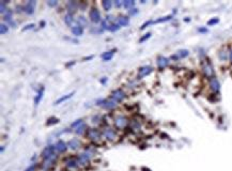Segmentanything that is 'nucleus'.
I'll return each mask as SVG.
<instances>
[{
	"label": "nucleus",
	"mask_w": 232,
	"mask_h": 171,
	"mask_svg": "<svg viewBox=\"0 0 232 171\" xmlns=\"http://www.w3.org/2000/svg\"><path fill=\"white\" fill-rule=\"evenodd\" d=\"M92 155H93V154L89 153V152H87V151H84V152H82V153L78 154V155H77V161H78V164H79V166L84 167V166H87V165H89V163H90V161H91Z\"/></svg>",
	"instance_id": "nucleus-1"
},
{
	"label": "nucleus",
	"mask_w": 232,
	"mask_h": 171,
	"mask_svg": "<svg viewBox=\"0 0 232 171\" xmlns=\"http://www.w3.org/2000/svg\"><path fill=\"white\" fill-rule=\"evenodd\" d=\"M57 158H58V155H57V153H56V154H54L53 156H50L49 158H47V159H43L42 168L44 169V171L50 170V168L54 167L55 164H56Z\"/></svg>",
	"instance_id": "nucleus-2"
},
{
	"label": "nucleus",
	"mask_w": 232,
	"mask_h": 171,
	"mask_svg": "<svg viewBox=\"0 0 232 171\" xmlns=\"http://www.w3.org/2000/svg\"><path fill=\"white\" fill-rule=\"evenodd\" d=\"M56 148L55 146L53 144H49V146H47L43 149L42 153H41V156H42L43 159H47V158H49L50 156H53L54 154H56Z\"/></svg>",
	"instance_id": "nucleus-3"
},
{
	"label": "nucleus",
	"mask_w": 232,
	"mask_h": 171,
	"mask_svg": "<svg viewBox=\"0 0 232 171\" xmlns=\"http://www.w3.org/2000/svg\"><path fill=\"white\" fill-rule=\"evenodd\" d=\"M202 72H203V75L207 78H213L214 77V69H213V65H212L210 62H205L203 63L202 65Z\"/></svg>",
	"instance_id": "nucleus-4"
},
{
	"label": "nucleus",
	"mask_w": 232,
	"mask_h": 171,
	"mask_svg": "<svg viewBox=\"0 0 232 171\" xmlns=\"http://www.w3.org/2000/svg\"><path fill=\"white\" fill-rule=\"evenodd\" d=\"M102 136L103 134L100 132L99 129L96 128L88 129V138L91 141H99V140H101V137Z\"/></svg>",
	"instance_id": "nucleus-5"
},
{
	"label": "nucleus",
	"mask_w": 232,
	"mask_h": 171,
	"mask_svg": "<svg viewBox=\"0 0 232 171\" xmlns=\"http://www.w3.org/2000/svg\"><path fill=\"white\" fill-rule=\"evenodd\" d=\"M103 137L105 138V139L109 140V141H113V140L117 138V133L116 130L113 128H110V127H107L103 130Z\"/></svg>",
	"instance_id": "nucleus-6"
},
{
	"label": "nucleus",
	"mask_w": 232,
	"mask_h": 171,
	"mask_svg": "<svg viewBox=\"0 0 232 171\" xmlns=\"http://www.w3.org/2000/svg\"><path fill=\"white\" fill-rule=\"evenodd\" d=\"M125 98V93H124L123 90H121V89H117L115 90L111 93V100L115 101L116 103H120V102H122Z\"/></svg>",
	"instance_id": "nucleus-7"
},
{
	"label": "nucleus",
	"mask_w": 232,
	"mask_h": 171,
	"mask_svg": "<svg viewBox=\"0 0 232 171\" xmlns=\"http://www.w3.org/2000/svg\"><path fill=\"white\" fill-rule=\"evenodd\" d=\"M127 123H128V121H127V119L124 115H118L115 119V125H116L117 128L119 129L124 128L127 125Z\"/></svg>",
	"instance_id": "nucleus-8"
},
{
	"label": "nucleus",
	"mask_w": 232,
	"mask_h": 171,
	"mask_svg": "<svg viewBox=\"0 0 232 171\" xmlns=\"http://www.w3.org/2000/svg\"><path fill=\"white\" fill-rule=\"evenodd\" d=\"M55 148H56V152L58 154H63L67 152V150L69 149L67 147V143H65L63 140H58L55 144Z\"/></svg>",
	"instance_id": "nucleus-9"
},
{
	"label": "nucleus",
	"mask_w": 232,
	"mask_h": 171,
	"mask_svg": "<svg viewBox=\"0 0 232 171\" xmlns=\"http://www.w3.org/2000/svg\"><path fill=\"white\" fill-rule=\"evenodd\" d=\"M89 16H90L91 21H93V23H95V24H97V23L101 21V14H100V11L97 10V9H95V8L91 9L90 13H89Z\"/></svg>",
	"instance_id": "nucleus-10"
},
{
	"label": "nucleus",
	"mask_w": 232,
	"mask_h": 171,
	"mask_svg": "<svg viewBox=\"0 0 232 171\" xmlns=\"http://www.w3.org/2000/svg\"><path fill=\"white\" fill-rule=\"evenodd\" d=\"M67 147H69V149L72 151H77L78 149H80V147H81L80 140L77 139V138H73V139H71L70 141L67 142Z\"/></svg>",
	"instance_id": "nucleus-11"
},
{
	"label": "nucleus",
	"mask_w": 232,
	"mask_h": 171,
	"mask_svg": "<svg viewBox=\"0 0 232 171\" xmlns=\"http://www.w3.org/2000/svg\"><path fill=\"white\" fill-rule=\"evenodd\" d=\"M65 167L67 169H77L78 167H80L79 164H78V161H77V157H71L69 159H67L65 161Z\"/></svg>",
	"instance_id": "nucleus-12"
},
{
	"label": "nucleus",
	"mask_w": 232,
	"mask_h": 171,
	"mask_svg": "<svg viewBox=\"0 0 232 171\" xmlns=\"http://www.w3.org/2000/svg\"><path fill=\"white\" fill-rule=\"evenodd\" d=\"M153 72V67L151 65H144V67L139 69V74H138V78L140 79L144 76H148L149 74H151Z\"/></svg>",
	"instance_id": "nucleus-13"
},
{
	"label": "nucleus",
	"mask_w": 232,
	"mask_h": 171,
	"mask_svg": "<svg viewBox=\"0 0 232 171\" xmlns=\"http://www.w3.org/2000/svg\"><path fill=\"white\" fill-rule=\"evenodd\" d=\"M210 88H211V90L214 92V93H218L219 90H220V84H219V81L216 77H213L210 79Z\"/></svg>",
	"instance_id": "nucleus-14"
},
{
	"label": "nucleus",
	"mask_w": 232,
	"mask_h": 171,
	"mask_svg": "<svg viewBox=\"0 0 232 171\" xmlns=\"http://www.w3.org/2000/svg\"><path fill=\"white\" fill-rule=\"evenodd\" d=\"M169 59L168 58H166V57L164 56H159L157 58V67L158 69H161V70H163V69H165V67H167L169 65Z\"/></svg>",
	"instance_id": "nucleus-15"
},
{
	"label": "nucleus",
	"mask_w": 232,
	"mask_h": 171,
	"mask_svg": "<svg viewBox=\"0 0 232 171\" xmlns=\"http://www.w3.org/2000/svg\"><path fill=\"white\" fill-rule=\"evenodd\" d=\"M36 5V1H28L27 4H26L25 7H24V11H25L27 14L31 15L33 14V12H34V8Z\"/></svg>",
	"instance_id": "nucleus-16"
},
{
	"label": "nucleus",
	"mask_w": 232,
	"mask_h": 171,
	"mask_svg": "<svg viewBox=\"0 0 232 171\" xmlns=\"http://www.w3.org/2000/svg\"><path fill=\"white\" fill-rule=\"evenodd\" d=\"M188 55H189V52H188L187 49H180L179 52H176V55H173L171 58H172V59L178 60V59H182V58H185V57H187Z\"/></svg>",
	"instance_id": "nucleus-17"
},
{
	"label": "nucleus",
	"mask_w": 232,
	"mask_h": 171,
	"mask_svg": "<svg viewBox=\"0 0 232 171\" xmlns=\"http://www.w3.org/2000/svg\"><path fill=\"white\" fill-rule=\"evenodd\" d=\"M72 33L75 35V36H80V35L84 34V28L80 27V26H74L72 27Z\"/></svg>",
	"instance_id": "nucleus-18"
},
{
	"label": "nucleus",
	"mask_w": 232,
	"mask_h": 171,
	"mask_svg": "<svg viewBox=\"0 0 232 171\" xmlns=\"http://www.w3.org/2000/svg\"><path fill=\"white\" fill-rule=\"evenodd\" d=\"M74 93L75 92H71V93H69V94H67V95H64V96H61L60 98H58L55 103H54V105H59V104H61L62 102H64V101H67V100H69V98H71L73 95H74Z\"/></svg>",
	"instance_id": "nucleus-19"
},
{
	"label": "nucleus",
	"mask_w": 232,
	"mask_h": 171,
	"mask_svg": "<svg viewBox=\"0 0 232 171\" xmlns=\"http://www.w3.org/2000/svg\"><path fill=\"white\" fill-rule=\"evenodd\" d=\"M43 94H44V88H41V90L38 92L36 96L34 98V105L35 106H38V105L40 104V102H41V100H42V98H43Z\"/></svg>",
	"instance_id": "nucleus-20"
},
{
	"label": "nucleus",
	"mask_w": 232,
	"mask_h": 171,
	"mask_svg": "<svg viewBox=\"0 0 232 171\" xmlns=\"http://www.w3.org/2000/svg\"><path fill=\"white\" fill-rule=\"evenodd\" d=\"M67 10H69V13H73V12H75L76 11V9H77V4H76V2H74V1H69L67 4Z\"/></svg>",
	"instance_id": "nucleus-21"
},
{
	"label": "nucleus",
	"mask_w": 232,
	"mask_h": 171,
	"mask_svg": "<svg viewBox=\"0 0 232 171\" xmlns=\"http://www.w3.org/2000/svg\"><path fill=\"white\" fill-rule=\"evenodd\" d=\"M118 24L120 26H127V25L130 24V18L126 17V16H120L118 18Z\"/></svg>",
	"instance_id": "nucleus-22"
},
{
	"label": "nucleus",
	"mask_w": 232,
	"mask_h": 171,
	"mask_svg": "<svg viewBox=\"0 0 232 171\" xmlns=\"http://www.w3.org/2000/svg\"><path fill=\"white\" fill-rule=\"evenodd\" d=\"M113 54H115V49L113 50H109V52H106L105 54H103L102 55V58L104 61H109V60L113 58Z\"/></svg>",
	"instance_id": "nucleus-23"
},
{
	"label": "nucleus",
	"mask_w": 232,
	"mask_h": 171,
	"mask_svg": "<svg viewBox=\"0 0 232 171\" xmlns=\"http://www.w3.org/2000/svg\"><path fill=\"white\" fill-rule=\"evenodd\" d=\"M74 21V17H73V14L71 13H67L65 16H64V23L67 25V26H71Z\"/></svg>",
	"instance_id": "nucleus-24"
},
{
	"label": "nucleus",
	"mask_w": 232,
	"mask_h": 171,
	"mask_svg": "<svg viewBox=\"0 0 232 171\" xmlns=\"http://www.w3.org/2000/svg\"><path fill=\"white\" fill-rule=\"evenodd\" d=\"M77 23H78V26H80L82 28L88 26V21H87V19H86L84 16H79L77 19Z\"/></svg>",
	"instance_id": "nucleus-25"
},
{
	"label": "nucleus",
	"mask_w": 232,
	"mask_h": 171,
	"mask_svg": "<svg viewBox=\"0 0 232 171\" xmlns=\"http://www.w3.org/2000/svg\"><path fill=\"white\" fill-rule=\"evenodd\" d=\"M102 5L104 8V10L106 11H109L113 7V1H109V0H104L102 2Z\"/></svg>",
	"instance_id": "nucleus-26"
},
{
	"label": "nucleus",
	"mask_w": 232,
	"mask_h": 171,
	"mask_svg": "<svg viewBox=\"0 0 232 171\" xmlns=\"http://www.w3.org/2000/svg\"><path fill=\"white\" fill-rule=\"evenodd\" d=\"M86 129H87V125L84 123V124H81L79 127H77V129L75 130V133L77 134V135H82V134L86 132Z\"/></svg>",
	"instance_id": "nucleus-27"
},
{
	"label": "nucleus",
	"mask_w": 232,
	"mask_h": 171,
	"mask_svg": "<svg viewBox=\"0 0 232 171\" xmlns=\"http://www.w3.org/2000/svg\"><path fill=\"white\" fill-rule=\"evenodd\" d=\"M171 18H172V15H167V16H164V17H161V18H158V19H156L154 23L155 24H158V23H165V21H170Z\"/></svg>",
	"instance_id": "nucleus-28"
},
{
	"label": "nucleus",
	"mask_w": 232,
	"mask_h": 171,
	"mask_svg": "<svg viewBox=\"0 0 232 171\" xmlns=\"http://www.w3.org/2000/svg\"><path fill=\"white\" fill-rule=\"evenodd\" d=\"M132 128H133V130H135V132H138V130L140 129V123L138 122V121H136V120L132 121Z\"/></svg>",
	"instance_id": "nucleus-29"
},
{
	"label": "nucleus",
	"mask_w": 232,
	"mask_h": 171,
	"mask_svg": "<svg viewBox=\"0 0 232 171\" xmlns=\"http://www.w3.org/2000/svg\"><path fill=\"white\" fill-rule=\"evenodd\" d=\"M135 5V1L133 0H126V1H123V7L126 8V9H130V8L134 7Z\"/></svg>",
	"instance_id": "nucleus-30"
},
{
	"label": "nucleus",
	"mask_w": 232,
	"mask_h": 171,
	"mask_svg": "<svg viewBox=\"0 0 232 171\" xmlns=\"http://www.w3.org/2000/svg\"><path fill=\"white\" fill-rule=\"evenodd\" d=\"M82 121H84V120L82 119H78V120H76V121H75V122H73L72 123V127H73V128H76V127H79V126L81 125V124H84V122H82Z\"/></svg>",
	"instance_id": "nucleus-31"
},
{
	"label": "nucleus",
	"mask_w": 232,
	"mask_h": 171,
	"mask_svg": "<svg viewBox=\"0 0 232 171\" xmlns=\"http://www.w3.org/2000/svg\"><path fill=\"white\" fill-rule=\"evenodd\" d=\"M8 30H9V28H8L7 25H4V24L0 25V33H1V34H5L8 32Z\"/></svg>",
	"instance_id": "nucleus-32"
},
{
	"label": "nucleus",
	"mask_w": 232,
	"mask_h": 171,
	"mask_svg": "<svg viewBox=\"0 0 232 171\" xmlns=\"http://www.w3.org/2000/svg\"><path fill=\"white\" fill-rule=\"evenodd\" d=\"M110 26H111V25L109 24L107 19H105V21H102V28H103V29H105V30H109V28H110Z\"/></svg>",
	"instance_id": "nucleus-33"
},
{
	"label": "nucleus",
	"mask_w": 232,
	"mask_h": 171,
	"mask_svg": "<svg viewBox=\"0 0 232 171\" xmlns=\"http://www.w3.org/2000/svg\"><path fill=\"white\" fill-rule=\"evenodd\" d=\"M120 29V25L118 24V23H116V24H111V26H110V28H109V30L110 31H117V30H119Z\"/></svg>",
	"instance_id": "nucleus-34"
},
{
	"label": "nucleus",
	"mask_w": 232,
	"mask_h": 171,
	"mask_svg": "<svg viewBox=\"0 0 232 171\" xmlns=\"http://www.w3.org/2000/svg\"><path fill=\"white\" fill-rule=\"evenodd\" d=\"M59 122V120L57 119V118H50V119H48V121H47V125H53V124H56V123Z\"/></svg>",
	"instance_id": "nucleus-35"
},
{
	"label": "nucleus",
	"mask_w": 232,
	"mask_h": 171,
	"mask_svg": "<svg viewBox=\"0 0 232 171\" xmlns=\"http://www.w3.org/2000/svg\"><path fill=\"white\" fill-rule=\"evenodd\" d=\"M218 21H219V19H218L217 17H215V18H213V19H210V21H207V25H209V26H213V25L218 24Z\"/></svg>",
	"instance_id": "nucleus-36"
},
{
	"label": "nucleus",
	"mask_w": 232,
	"mask_h": 171,
	"mask_svg": "<svg viewBox=\"0 0 232 171\" xmlns=\"http://www.w3.org/2000/svg\"><path fill=\"white\" fill-rule=\"evenodd\" d=\"M47 4H48V7H56L57 4H58V1H56V0H50V1H47Z\"/></svg>",
	"instance_id": "nucleus-37"
},
{
	"label": "nucleus",
	"mask_w": 232,
	"mask_h": 171,
	"mask_svg": "<svg viewBox=\"0 0 232 171\" xmlns=\"http://www.w3.org/2000/svg\"><path fill=\"white\" fill-rule=\"evenodd\" d=\"M151 33H150V32H149V33H147V34H144V36L143 38H141L140 40H139V42H144V41H147V40H148L149 38H150V36H151Z\"/></svg>",
	"instance_id": "nucleus-38"
},
{
	"label": "nucleus",
	"mask_w": 232,
	"mask_h": 171,
	"mask_svg": "<svg viewBox=\"0 0 232 171\" xmlns=\"http://www.w3.org/2000/svg\"><path fill=\"white\" fill-rule=\"evenodd\" d=\"M35 168H36V164H31L25 171H35Z\"/></svg>",
	"instance_id": "nucleus-39"
},
{
	"label": "nucleus",
	"mask_w": 232,
	"mask_h": 171,
	"mask_svg": "<svg viewBox=\"0 0 232 171\" xmlns=\"http://www.w3.org/2000/svg\"><path fill=\"white\" fill-rule=\"evenodd\" d=\"M128 13H130V15H136L138 13V9H136V8H132Z\"/></svg>",
	"instance_id": "nucleus-40"
},
{
	"label": "nucleus",
	"mask_w": 232,
	"mask_h": 171,
	"mask_svg": "<svg viewBox=\"0 0 232 171\" xmlns=\"http://www.w3.org/2000/svg\"><path fill=\"white\" fill-rule=\"evenodd\" d=\"M219 58H220L222 60L227 59V52H219Z\"/></svg>",
	"instance_id": "nucleus-41"
},
{
	"label": "nucleus",
	"mask_w": 232,
	"mask_h": 171,
	"mask_svg": "<svg viewBox=\"0 0 232 171\" xmlns=\"http://www.w3.org/2000/svg\"><path fill=\"white\" fill-rule=\"evenodd\" d=\"M153 23H154V21H147V23H144V24L142 25V26H141L140 29H141V30H142V29H146V28H147V26H149V25H151V24H153Z\"/></svg>",
	"instance_id": "nucleus-42"
},
{
	"label": "nucleus",
	"mask_w": 232,
	"mask_h": 171,
	"mask_svg": "<svg viewBox=\"0 0 232 171\" xmlns=\"http://www.w3.org/2000/svg\"><path fill=\"white\" fill-rule=\"evenodd\" d=\"M33 27H34V25H33V24L27 25V26H26L25 28L23 29V31H26V30H29V29H32V28H33Z\"/></svg>",
	"instance_id": "nucleus-43"
},
{
	"label": "nucleus",
	"mask_w": 232,
	"mask_h": 171,
	"mask_svg": "<svg viewBox=\"0 0 232 171\" xmlns=\"http://www.w3.org/2000/svg\"><path fill=\"white\" fill-rule=\"evenodd\" d=\"M115 5H116L117 8H120L121 5H123V1H116V2H115Z\"/></svg>",
	"instance_id": "nucleus-44"
},
{
	"label": "nucleus",
	"mask_w": 232,
	"mask_h": 171,
	"mask_svg": "<svg viewBox=\"0 0 232 171\" xmlns=\"http://www.w3.org/2000/svg\"><path fill=\"white\" fill-rule=\"evenodd\" d=\"M4 11L7 12V10H5V8H4V1H1V13L3 14Z\"/></svg>",
	"instance_id": "nucleus-45"
},
{
	"label": "nucleus",
	"mask_w": 232,
	"mask_h": 171,
	"mask_svg": "<svg viewBox=\"0 0 232 171\" xmlns=\"http://www.w3.org/2000/svg\"><path fill=\"white\" fill-rule=\"evenodd\" d=\"M198 31H199V32H203V33H205V32H207V28H199V29H198Z\"/></svg>",
	"instance_id": "nucleus-46"
},
{
	"label": "nucleus",
	"mask_w": 232,
	"mask_h": 171,
	"mask_svg": "<svg viewBox=\"0 0 232 171\" xmlns=\"http://www.w3.org/2000/svg\"><path fill=\"white\" fill-rule=\"evenodd\" d=\"M107 79H108L107 77H103L102 79H101V82H102V84H105L106 81H107Z\"/></svg>",
	"instance_id": "nucleus-47"
},
{
	"label": "nucleus",
	"mask_w": 232,
	"mask_h": 171,
	"mask_svg": "<svg viewBox=\"0 0 232 171\" xmlns=\"http://www.w3.org/2000/svg\"><path fill=\"white\" fill-rule=\"evenodd\" d=\"M229 59L232 62V50H230V52H229Z\"/></svg>",
	"instance_id": "nucleus-48"
},
{
	"label": "nucleus",
	"mask_w": 232,
	"mask_h": 171,
	"mask_svg": "<svg viewBox=\"0 0 232 171\" xmlns=\"http://www.w3.org/2000/svg\"><path fill=\"white\" fill-rule=\"evenodd\" d=\"M0 151H1V153H3V151H4V146H1V148H0Z\"/></svg>",
	"instance_id": "nucleus-49"
},
{
	"label": "nucleus",
	"mask_w": 232,
	"mask_h": 171,
	"mask_svg": "<svg viewBox=\"0 0 232 171\" xmlns=\"http://www.w3.org/2000/svg\"><path fill=\"white\" fill-rule=\"evenodd\" d=\"M93 58V56H89V57H87V58H84V60H90V59H92Z\"/></svg>",
	"instance_id": "nucleus-50"
},
{
	"label": "nucleus",
	"mask_w": 232,
	"mask_h": 171,
	"mask_svg": "<svg viewBox=\"0 0 232 171\" xmlns=\"http://www.w3.org/2000/svg\"><path fill=\"white\" fill-rule=\"evenodd\" d=\"M47 171H50V170H47Z\"/></svg>",
	"instance_id": "nucleus-51"
}]
</instances>
